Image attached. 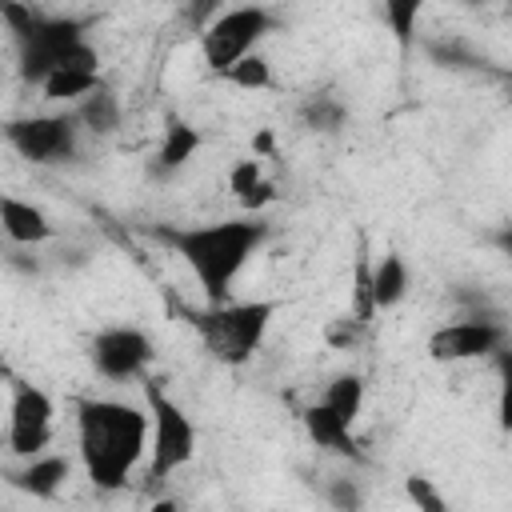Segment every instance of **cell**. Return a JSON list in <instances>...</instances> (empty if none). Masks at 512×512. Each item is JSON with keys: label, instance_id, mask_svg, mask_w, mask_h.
Returning a JSON list of instances; mask_svg holds the SVG:
<instances>
[{"label": "cell", "instance_id": "6da1fadb", "mask_svg": "<svg viewBox=\"0 0 512 512\" xmlns=\"http://www.w3.org/2000/svg\"><path fill=\"white\" fill-rule=\"evenodd\" d=\"M76 452L88 480L104 492L128 484L136 464L148 456V412L108 396H76Z\"/></svg>", "mask_w": 512, "mask_h": 512}, {"label": "cell", "instance_id": "7a4b0ae2", "mask_svg": "<svg viewBox=\"0 0 512 512\" xmlns=\"http://www.w3.org/2000/svg\"><path fill=\"white\" fill-rule=\"evenodd\" d=\"M152 236L164 240L188 264V272L204 288L208 308H216V304H228V292H232L236 276L264 248L268 224L260 216H232V220H212V224L156 228Z\"/></svg>", "mask_w": 512, "mask_h": 512}, {"label": "cell", "instance_id": "3957f363", "mask_svg": "<svg viewBox=\"0 0 512 512\" xmlns=\"http://www.w3.org/2000/svg\"><path fill=\"white\" fill-rule=\"evenodd\" d=\"M0 16H4L8 32H12L20 76L32 88H40L72 48L88 44V36H84L88 20H80V16H56V12L24 8V4H4Z\"/></svg>", "mask_w": 512, "mask_h": 512}, {"label": "cell", "instance_id": "277c9868", "mask_svg": "<svg viewBox=\"0 0 512 512\" xmlns=\"http://www.w3.org/2000/svg\"><path fill=\"white\" fill-rule=\"evenodd\" d=\"M276 308H280V300H228L216 308L188 312V324L196 328L200 344L220 364L240 368L264 348V336L276 320Z\"/></svg>", "mask_w": 512, "mask_h": 512}, {"label": "cell", "instance_id": "5b68a950", "mask_svg": "<svg viewBox=\"0 0 512 512\" xmlns=\"http://www.w3.org/2000/svg\"><path fill=\"white\" fill-rule=\"evenodd\" d=\"M144 412H148V480L164 484L172 472L192 464L196 456V424L184 412V404L160 384L144 380Z\"/></svg>", "mask_w": 512, "mask_h": 512}, {"label": "cell", "instance_id": "8992f818", "mask_svg": "<svg viewBox=\"0 0 512 512\" xmlns=\"http://www.w3.org/2000/svg\"><path fill=\"white\" fill-rule=\"evenodd\" d=\"M276 28V12L264 4H240V8H216L212 20L200 28V56L208 72L220 80L256 52V44Z\"/></svg>", "mask_w": 512, "mask_h": 512}, {"label": "cell", "instance_id": "52a82bcc", "mask_svg": "<svg viewBox=\"0 0 512 512\" xmlns=\"http://www.w3.org/2000/svg\"><path fill=\"white\" fill-rule=\"evenodd\" d=\"M4 136L32 164H64L80 148V120H76V112L16 116V120H8Z\"/></svg>", "mask_w": 512, "mask_h": 512}, {"label": "cell", "instance_id": "ba28073f", "mask_svg": "<svg viewBox=\"0 0 512 512\" xmlns=\"http://www.w3.org/2000/svg\"><path fill=\"white\" fill-rule=\"evenodd\" d=\"M56 432V404L40 384L12 380V400H8V456L32 460L44 456Z\"/></svg>", "mask_w": 512, "mask_h": 512}, {"label": "cell", "instance_id": "9c48e42d", "mask_svg": "<svg viewBox=\"0 0 512 512\" xmlns=\"http://www.w3.org/2000/svg\"><path fill=\"white\" fill-rule=\"evenodd\" d=\"M152 340L144 328L136 324H112V328H100L88 344V360L96 368L100 380L108 384H128V380H140L152 364Z\"/></svg>", "mask_w": 512, "mask_h": 512}, {"label": "cell", "instance_id": "30bf717a", "mask_svg": "<svg viewBox=\"0 0 512 512\" xmlns=\"http://www.w3.org/2000/svg\"><path fill=\"white\" fill-rule=\"evenodd\" d=\"M428 356L436 364H468V360H484V356H500L504 352V328L496 320L484 316H468V320H452L440 324L428 336Z\"/></svg>", "mask_w": 512, "mask_h": 512}, {"label": "cell", "instance_id": "8fae6325", "mask_svg": "<svg viewBox=\"0 0 512 512\" xmlns=\"http://www.w3.org/2000/svg\"><path fill=\"white\" fill-rule=\"evenodd\" d=\"M100 84H104V80H100V52H96L92 44H80V48H72V52L56 64V72L40 84V96L52 100V104H80V100H88Z\"/></svg>", "mask_w": 512, "mask_h": 512}, {"label": "cell", "instance_id": "7c38bea8", "mask_svg": "<svg viewBox=\"0 0 512 512\" xmlns=\"http://www.w3.org/2000/svg\"><path fill=\"white\" fill-rule=\"evenodd\" d=\"M68 476H72V460L60 456V452H44V456H32L20 468H12L8 472V484L16 492H24V496L52 500V496H60V488L68 484Z\"/></svg>", "mask_w": 512, "mask_h": 512}, {"label": "cell", "instance_id": "4fadbf2b", "mask_svg": "<svg viewBox=\"0 0 512 512\" xmlns=\"http://www.w3.org/2000/svg\"><path fill=\"white\" fill-rule=\"evenodd\" d=\"M228 192L232 200L248 212V216H260L280 192H276V180L264 172V160L260 156H244L228 168Z\"/></svg>", "mask_w": 512, "mask_h": 512}, {"label": "cell", "instance_id": "5bb4252c", "mask_svg": "<svg viewBox=\"0 0 512 512\" xmlns=\"http://www.w3.org/2000/svg\"><path fill=\"white\" fill-rule=\"evenodd\" d=\"M0 224H4V236L20 248H36L56 236V224L44 216V208H36L20 196H0Z\"/></svg>", "mask_w": 512, "mask_h": 512}, {"label": "cell", "instance_id": "9a60e30c", "mask_svg": "<svg viewBox=\"0 0 512 512\" xmlns=\"http://www.w3.org/2000/svg\"><path fill=\"white\" fill-rule=\"evenodd\" d=\"M300 420H304V432H308V440H312L316 448H324V452H332V456H356L352 424H344L324 400H312V404L300 412Z\"/></svg>", "mask_w": 512, "mask_h": 512}, {"label": "cell", "instance_id": "2e32d148", "mask_svg": "<svg viewBox=\"0 0 512 512\" xmlns=\"http://www.w3.org/2000/svg\"><path fill=\"white\" fill-rule=\"evenodd\" d=\"M196 152H200V128H192V124L180 120V116H168V124H164V132H160V144H156V152H152V172H156V176H172V172H180Z\"/></svg>", "mask_w": 512, "mask_h": 512}, {"label": "cell", "instance_id": "e0dca14e", "mask_svg": "<svg viewBox=\"0 0 512 512\" xmlns=\"http://www.w3.org/2000/svg\"><path fill=\"white\" fill-rule=\"evenodd\" d=\"M408 296V264L400 252H384L376 264H368V300L372 312H392Z\"/></svg>", "mask_w": 512, "mask_h": 512}, {"label": "cell", "instance_id": "ac0fdd59", "mask_svg": "<svg viewBox=\"0 0 512 512\" xmlns=\"http://www.w3.org/2000/svg\"><path fill=\"white\" fill-rule=\"evenodd\" d=\"M344 424L356 428L360 412H364V400H368V388H364V376L360 372H336L328 384H324V396H320Z\"/></svg>", "mask_w": 512, "mask_h": 512}, {"label": "cell", "instance_id": "d6986e66", "mask_svg": "<svg viewBox=\"0 0 512 512\" xmlns=\"http://www.w3.org/2000/svg\"><path fill=\"white\" fill-rule=\"evenodd\" d=\"M76 120L96 136H112L120 128V96L108 84H100L88 100L76 104Z\"/></svg>", "mask_w": 512, "mask_h": 512}, {"label": "cell", "instance_id": "ffe728a7", "mask_svg": "<svg viewBox=\"0 0 512 512\" xmlns=\"http://www.w3.org/2000/svg\"><path fill=\"white\" fill-rule=\"evenodd\" d=\"M344 116H348V108L336 96H328V92H316V96H308L300 104V120L312 132H340L344 128Z\"/></svg>", "mask_w": 512, "mask_h": 512}, {"label": "cell", "instance_id": "44dd1931", "mask_svg": "<svg viewBox=\"0 0 512 512\" xmlns=\"http://www.w3.org/2000/svg\"><path fill=\"white\" fill-rule=\"evenodd\" d=\"M404 496H408V504H412L416 512H452V504H448V496L440 492V484H436L432 476H424V472L404 476Z\"/></svg>", "mask_w": 512, "mask_h": 512}, {"label": "cell", "instance_id": "7402d4cb", "mask_svg": "<svg viewBox=\"0 0 512 512\" xmlns=\"http://www.w3.org/2000/svg\"><path fill=\"white\" fill-rule=\"evenodd\" d=\"M224 84L244 88V92H264V88H272V64H268V56H260V52L244 56V60L224 76Z\"/></svg>", "mask_w": 512, "mask_h": 512}, {"label": "cell", "instance_id": "603a6c76", "mask_svg": "<svg viewBox=\"0 0 512 512\" xmlns=\"http://www.w3.org/2000/svg\"><path fill=\"white\" fill-rule=\"evenodd\" d=\"M420 12H424V4H420V0H388V4L380 8L384 24L392 28V36H396L400 44H408V40H412V32H416V20H420Z\"/></svg>", "mask_w": 512, "mask_h": 512}, {"label": "cell", "instance_id": "cb8c5ba5", "mask_svg": "<svg viewBox=\"0 0 512 512\" xmlns=\"http://www.w3.org/2000/svg\"><path fill=\"white\" fill-rule=\"evenodd\" d=\"M496 376H500L496 424H500V432H512V348H504V352L496 356Z\"/></svg>", "mask_w": 512, "mask_h": 512}, {"label": "cell", "instance_id": "d4e9b609", "mask_svg": "<svg viewBox=\"0 0 512 512\" xmlns=\"http://www.w3.org/2000/svg\"><path fill=\"white\" fill-rule=\"evenodd\" d=\"M324 500L336 508V512H360L364 508V488L352 480V476H332L324 484Z\"/></svg>", "mask_w": 512, "mask_h": 512}, {"label": "cell", "instance_id": "484cf974", "mask_svg": "<svg viewBox=\"0 0 512 512\" xmlns=\"http://www.w3.org/2000/svg\"><path fill=\"white\" fill-rule=\"evenodd\" d=\"M492 244H496L504 256H512V224H500L496 236H492Z\"/></svg>", "mask_w": 512, "mask_h": 512}, {"label": "cell", "instance_id": "4316f807", "mask_svg": "<svg viewBox=\"0 0 512 512\" xmlns=\"http://www.w3.org/2000/svg\"><path fill=\"white\" fill-rule=\"evenodd\" d=\"M148 512H180V504L172 500V496H160V500H152V508Z\"/></svg>", "mask_w": 512, "mask_h": 512}]
</instances>
